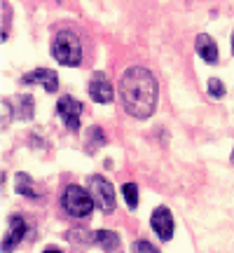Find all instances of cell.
<instances>
[{
  "label": "cell",
  "instance_id": "6da1fadb",
  "mask_svg": "<svg viewBox=\"0 0 234 253\" xmlns=\"http://www.w3.org/2000/svg\"><path fill=\"white\" fill-rule=\"evenodd\" d=\"M119 99L124 110L136 120H148L157 108L159 87L155 75L143 66L126 68L119 80Z\"/></svg>",
  "mask_w": 234,
  "mask_h": 253
},
{
  "label": "cell",
  "instance_id": "7a4b0ae2",
  "mask_svg": "<svg viewBox=\"0 0 234 253\" xmlns=\"http://www.w3.org/2000/svg\"><path fill=\"white\" fill-rule=\"evenodd\" d=\"M52 56L61 66H80L82 63V45L80 38L75 36L73 31H59L54 38H52Z\"/></svg>",
  "mask_w": 234,
  "mask_h": 253
},
{
  "label": "cell",
  "instance_id": "3957f363",
  "mask_svg": "<svg viewBox=\"0 0 234 253\" xmlns=\"http://www.w3.org/2000/svg\"><path fill=\"white\" fill-rule=\"evenodd\" d=\"M61 207L68 216L84 218L94 211L96 202H94V197H91V192H87L84 188H80V185H68V188L63 190Z\"/></svg>",
  "mask_w": 234,
  "mask_h": 253
},
{
  "label": "cell",
  "instance_id": "277c9868",
  "mask_svg": "<svg viewBox=\"0 0 234 253\" xmlns=\"http://www.w3.org/2000/svg\"><path fill=\"white\" fill-rule=\"evenodd\" d=\"M89 192H91V197H94V202H96V207H99L101 211L110 213V211L115 209V188H113V183L106 181L103 176H91Z\"/></svg>",
  "mask_w": 234,
  "mask_h": 253
},
{
  "label": "cell",
  "instance_id": "5b68a950",
  "mask_svg": "<svg viewBox=\"0 0 234 253\" xmlns=\"http://www.w3.org/2000/svg\"><path fill=\"white\" fill-rule=\"evenodd\" d=\"M82 106L78 99H73V96H61L59 103H56V113H59V118L66 122V126L71 129L73 134H78L80 131V115H82Z\"/></svg>",
  "mask_w": 234,
  "mask_h": 253
},
{
  "label": "cell",
  "instance_id": "8992f818",
  "mask_svg": "<svg viewBox=\"0 0 234 253\" xmlns=\"http://www.w3.org/2000/svg\"><path fill=\"white\" fill-rule=\"evenodd\" d=\"M87 91H89V96L94 103H110V101L115 99V89H113V84H110L108 75L101 71H96L91 75Z\"/></svg>",
  "mask_w": 234,
  "mask_h": 253
},
{
  "label": "cell",
  "instance_id": "52a82bcc",
  "mask_svg": "<svg viewBox=\"0 0 234 253\" xmlns=\"http://www.w3.org/2000/svg\"><path fill=\"white\" fill-rule=\"evenodd\" d=\"M150 225H153V230L157 232V237H159L162 242H169L173 237V216L166 207L155 209L153 218H150Z\"/></svg>",
  "mask_w": 234,
  "mask_h": 253
},
{
  "label": "cell",
  "instance_id": "ba28073f",
  "mask_svg": "<svg viewBox=\"0 0 234 253\" xmlns=\"http://www.w3.org/2000/svg\"><path fill=\"white\" fill-rule=\"evenodd\" d=\"M21 82L24 84H42L49 94H54L56 89H59V73L52 71V68H38V71H31L28 75H24L21 78Z\"/></svg>",
  "mask_w": 234,
  "mask_h": 253
},
{
  "label": "cell",
  "instance_id": "9c48e42d",
  "mask_svg": "<svg viewBox=\"0 0 234 253\" xmlns=\"http://www.w3.org/2000/svg\"><path fill=\"white\" fill-rule=\"evenodd\" d=\"M26 237V220L21 216H12L9 218V230L5 239H2V253H9L14 251L19 244H21V239Z\"/></svg>",
  "mask_w": 234,
  "mask_h": 253
},
{
  "label": "cell",
  "instance_id": "30bf717a",
  "mask_svg": "<svg viewBox=\"0 0 234 253\" xmlns=\"http://www.w3.org/2000/svg\"><path fill=\"white\" fill-rule=\"evenodd\" d=\"M7 103L12 106V113H14V118L17 120H33V106H36V101L31 94H17V96H12L7 99Z\"/></svg>",
  "mask_w": 234,
  "mask_h": 253
},
{
  "label": "cell",
  "instance_id": "8fae6325",
  "mask_svg": "<svg viewBox=\"0 0 234 253\" xmlns=\"http://www.w3.org/2000/svg\"><path fill=\"white\" fill-rule=\"evenodd\" d=\"M195 49L206 63H218V45L208 33H199L195 40Z\"/></svg>",
  "mask_w": 234,
  "mask_h": 253
},
{
  "label": "cell",
  "instance_id": "7c38bea8",
  "mask_svg": "<svg viewBox=\"0 0 234 253\" xmlns=\"http://www.w3.org/2000/svg\"><path fill=\"white\" fill-rule=\"evenodd\" d=\"M94 244L103 249L106 253H115L119 251L122 242H119V235L113 230H99V232H94Z\"/></svg>",
  "mask_w": 234,
  "mask_h": 253
},
{
  "label": "cell",
  "instance_id": "4fadbf2b",
  "mask_svg": "<svg viewBox=\"0 0 234 253\" xmlns=\"http://www.w3.org/2000/svg\"><path fill=\"white\" fill-rule=\"evenodd\" d=\"M14 190L28 199H40V192L36 190V183H33V178H31L28 173H21V171L17 173V178H14Z\"/></svg>",
  "mask_w": 234,
  "mask_h": 253
},
{
  "label": "cell",
  "instance_id": "5bb4252c",
  "mask_svg": "<svg viewBox=\"0 0 234 253\" xmlns=\"http://www.w3.org/2000/svg\"><path fill=\"white\" fill-rule=\"evenodd\" d=\"M122 195H124L126 207L134 211L136 204H138V188H136V183H124V188H122Z\"/></svg>",
  "mask_w": 234,
  "mask_h": 253
},
{
  "label": "cell",
  "instance_id": "9a60e30c",
  "mask_svg": "<svg viewBox=\"0 0 234 253\" xmlns=\"http://www.w3.org/2000/svg\"><path fill=\"white\" fill-rule=\"evenodd\" d=\"M206 87H208V94H211L213 99H223V96H225V84L218 80V78H211Z\"/></svg>",
  "mask_w": 234,
  "mask_h": 253
},
{
  "label": "cell",
  "instance_id": "2e32d148",
  "mask_svg": "<svg viewBox=\"0 0 234 253\" xmlns=\"http://www.w3.org/2000/svg\"><path fill=\"white\" fill-rule=\"evenodd\" d=\"M103 143H106V136H103V131H101L99 126H94V129L89 131V143H87V145H89V153L96 148V145L101 148Z\"/></svg>",
  "mask_w": 234,
  "mask_h": 253
},
{
  "label": "cell",
  "instance_id": "e0dca14e",
  "mask_svg": "<svg viewBox=\"0 0 234 253\" xmlns=\"http://www.w3.org/2000/svg\"><path fill=\"white\" fill-rule=\"evenodd\" d=\"M131 253H159L157 251V246L150 244V242H145V239H138L131 244Z\"/></svg>",
  "mask_w": 234,
  "mask_h": 253
},
{
  "label": "cell",
  "instance_id": "ac0fdd59",
  "mask_svg": "<svg viewBox=\"0 0 234 253\" xmlns=\"http://www.w3.org/2000/svg\"><path fill=\"white\" fill-rule=\"evenodd\" d=\"M66 237H68V242H73V244H87L89 242V239H84V237H89L84 230H71Z\"/></svg>",
  "mask_w": 234,
  "mask_h": 253
},
{
  "label": "cell",
  "instance_id": "d6986e66",
  "mask_svg": "<svg viewBox=\"0 0 234 253\" xmlns=\"http://www.w3.org/2000/svg\"><path fill=\"white\" fill-rule=\"evenodd\" d=\"M14 120V113H12V106L7 103V99L2 101V126H9V122Z\"/></svg>",
  "mask_w": 234,
  "mask_h": 253
},
{
  "label": "cell",
  "instance_id": "ffe728a7",
  "mask_svg": "<svg viewBox=\"0 0 234 253\" xmlns=\"http://www.w3.org/2000/svg\"><path fill=\"white\" fill-rule=\"evenodd\" d=\"M45 253H61V251H56V249H47Z\"/></svg>",
  "mask_w": 234,
  "mask_h": 253
},
{
  "label": "cell",
  "instance_id": "44dd1931",
  "mask_svg": "<svg viewBox=\"0 0 234 253\" xmlns=\"http://www.w3.org/2000/svg\"><path fill=\"white\" fill-rule=\"evenodd\" d=\"M232 54H234V33H232Z\"/></svg>",
  "mask_w": 234,
  "mask_h": 253
},
{
  "label": "cell",
  "instance_id": "7402d4cb",
  "mask_svg": "<svg viewBox=\"0 0 234 253\" xmlns=\"http://www.w3.org/2000/svg\"><path fill=\"white\" fill-rule=\"evenodd\" d=\"M230 162H232V164H234V153H232V157H230Z\"/></svg>",
  "mask_w": 234,
  "mask_h": 253
}]
</instances>
